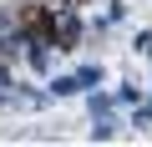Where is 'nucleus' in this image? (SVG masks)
Listing matches in <instances>:
<instances>
[{"label":"nucleus","instance_id":"nucleus-3","mask_svg":"<svg viewBox=\"0 0 152 147\" xmlns=\"http://www.w3.org/2000/svg\"><path fill=\"white\" fill-rule=\"evenodd\" d=\"M132 46H137L142 56H152V31H137V41H132Z\"/></svg>","mask_w":152,"mask_h":147},{"label":"nucleus","instance_id":"nucleus-4","mask_svg":"<svg viewBox=\"0 0 152 147\" xmlns=\"http://www.w3.org/2000/svg\"><path fill=\"white\" fill-rule=\"evenodd\" d=\"M132 127H152V107H137L132 112Z\"/></svg>","mask_w":152,"mask_h":147},{"label":"nucleus","instance_id":"nucleus-2","mask_svg":"<svg viewBox=\"0 0 152 147\" xmlns=\"http://www.w3.org/2000/svg\"><path fill=\"white\" fill-rule=\"evenodd\" d=\"M96 76H102L96 66H81V71H76V81H81V91H86V86H96Z\"/></svg>","mask_w":152,"mask_h":147},{"label":"nucleus","instance_id":"nucleus-1","mask_svg":"<svg viewBox=\"0 0 152 147\" xmlns=\"http://www.w3.org/2000/svg\"><path fill=\"white\" fill-rule=\"evenodd\" d=\"M76 91H81L76 76H56V81H51V97H76Z\"/></svg>","mask_w":152,"mask_h":147},{"label":"nucleus","instance_id":"nucleus-5","mask_svg":"<svg viewBox=\"0 0 152 147\" xmlns=\"http://www.w3.org/2000/svg\"><path fill=\"white\" fill-rule=\"evenodd\" d=\"M5 86H10V71H5V66H0V91H5Z\"/></svg>","mask_w":152,"mask_h":147},{"label":"nucleus","instance_id":"nucleus-6","mask_svg":"<svg viewBox=\"0 0 152 147\" xmlns=\"http://www.w3.org/2000/svg\"><path fill=\"white\" fill-rule=\"evenodd\" d=\"M0 26H10V15H5V10H0Z\"/></svg>","mask_w":152,"mask_h":147}]
</instances>
